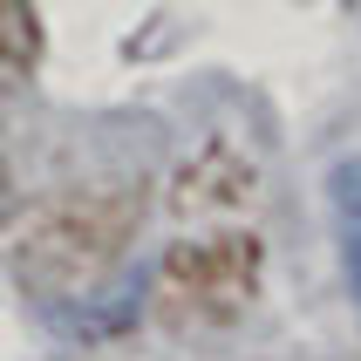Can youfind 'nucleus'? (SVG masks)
Returning <instances> with one entry per match:
<instances>
[{"instance_id": "f257e3e1", "label": "nucleus", "mask_w": 361, "mask_h": 361, "mask_svg": "<svg viewBox=\"0 0 361 361\" xmlns=\"http://www.w3.org/2000/svg\"><path fill=\"white\" fill-rule=\"evenodd\" d=\"M327 204H334V245H341L348 286H355V307H361V157L334 164V178H327Z\"/></svg>"}]
</instances>
